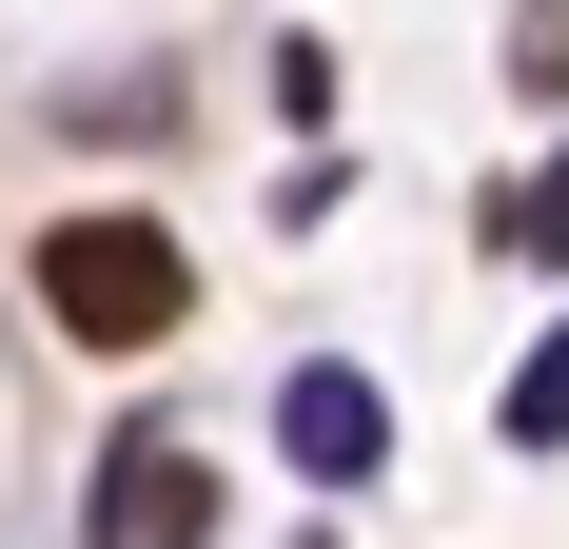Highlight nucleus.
<instances>
[{
  "label": "nucleus",
  "instance_id": "f257e3e1",
  "mask_svg": "<svg viewBox=\"0 0 569 549\" xmlns=\"http://www.w3.org/2000/svg\"><path fill=\"white\" fill-rule=\"evenodd\" d=\"M40 315L79 333V353H158V333L197 315V256H177L158 217H118V197L99 217H40Z\"/></svg>",
  "mask_w": 569,
  "mask_h": 549
},
{
  "label": "nucleus",
  "instance_id": "f03ea898",
  "mask_svg": "<svg viewBox=\"0 0 569 549\" xmlns=\"http://www.w3.org/2000/svg\"><path fill=\"white\" fill-rule=\"evenodd\" d=\"M276 451H295V471H315V491H373V471H393V392H373V373H335V353H315V373L276 392Z\"/></svg>",
  "mask_w": 569,
  "mask_h": 549
},
{
  "label": "nucleus",
  "instance_id": "7ed1b4c3",
  "mask_svg": "<svg viewBox=\"0 0 569 549\" xmlns=\"http://www.w3.org/2000/svg\"><path fill=\"white\" fill-rule=\"evenodd\" d=\"M197 530H217V471L177 432H118L99 451V549H197Z\"/></svg>",
  "mask_w": 569,
  "mask_h": 549
},
{
  "label": "nucleus",
  "instance_id": "20e7f679",
  "mask_svg": "<svg viewBox=\"0 0 569 549\" xmlns=\"http://www.w3.org/2000/svg\"><path fill=\"white\" fill-rule=\"evenodd\" d=\"M491 256H530V274H569V158H530L511 197H491Z\"/></svg>",
  "mask_w": 569,
  "mask_h": 549
},
{
  "label": "nucleus",
  "instance_id": "39448f33",
  "mask_svg": "<svg viewBox=\"0 0 569 549\" xmlns=\"http://www.w3.org/2000/svg\"><path fill=\"white\" fill-rule=\"evenodd\" d=\"M511 432H530V451H569V333H550V353L511 373Z\"/></svg>",
  "mask_w": 569,
  "mask_h": 549
},
{
  "label": "nucleus",
  "instance_id": "423d86ee",
  "mask_svg": "<svg viewBox=\"0 0 569 549\" xmlns=\"http://www.w3.org/2000/svg\"><path fill=\"white\" fill-rule=\"evenodd\" d=\"M511 79H530V99H569V0H530V20H511Z\"/></svg>",
  "mask_w": 569,
  "mask_h": 549
},
{
  "label": "nucleus",
  "instance_id": "0eeeda50",
  "mask_svg": "<svg viewBox=\"0 0 569 549\" xmlns=\"http://www.w3.org/2000/svg\"><path fill=\"white\" fill-rule=\"evenodd\" d=\"M315 549H335V530H315Z\"/></svg>",
  "mask_w": 569,
  "mask_h": 549
}]
</instances>
